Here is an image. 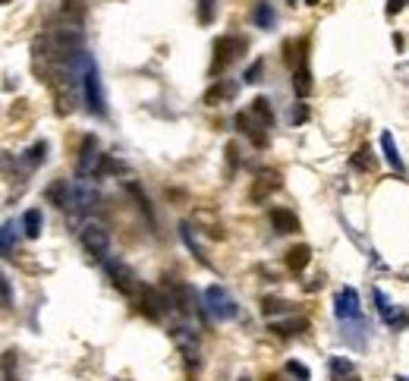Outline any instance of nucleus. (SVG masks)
<instances>
[{
	"label": "nucleus",
	"mask_w": 409,
	"mask_h": 381,
	"mask_svg": "<svg viewBox=\"0 0 409 381\" xmlns=\"http://www.w3.org/2000/svg\"><path fill=\"white\" fill-rule=\"evenodd\" d=\"M271 120H274L271 101H268V98H255L249 111L236 113V127H239V133H243L245 139L255 145V149H265V145H268Z\"/></svg>",
	"instance_id": "f257e3e1"
},
{
	"label": "nucleus",
	"mask_w": 409,
	"mask_h": 381,
	"mask_svg": "<svg viewBox=\"0 0 409 381\" xmlns=\"http://www.w3.org/2000/svg\"><path fill=\"white\" fill-rule=\"evenodd\" d=\"M79 76H82V101L89 107V113L95 117H104L107 113V98H104V85H101V73H98V63L89 51H79Z\"/></svg>",
	"instance_id": "f03ea898"
},
{
	"label": "nucleus",
	"mask_w": 409,
	"mask_h": 381,
	"mask_svg": "<svg viewBox=\"0 0 409 381\" xmlns=\"http://www.w3.org/2000/svg\"><path fill=\"white\" fill-rule=\"evenodd\" d=\"M101 205V193L98 186L91 183L89 177H79L73 179V205H69V217H79V215H91V211Z\"/></svg>",
	"instance_id": "7ed1b4c3"
},
{
	"label": "nucleus",
	"mask_w": 409,
	"mask_h": 381,
	"mask_svg": "<svg viewBox=\"0 0 409 381\" xmlns=\"http://www.w3.org/2000/svg\"><path fill=\"white\" fill-rule=\"evenodd\" d=\"M205 312H208L211 318H217V322H230V318H236L239 309H236V299L223 290V287L211 284L208 290H205Z\"/></svg>",
	"instance_id": "20e7f679"
},
{
	"label": "nucleus",
	"mask_w": 409,
	"mask_h": 381,
	"mask_svg": "<svg viewBox=\"0 0 409 381\" xmlns=\"http://www.w3.org/2000/svg\"><path fill=\"white\" fill-rule=\"evenodd\" d=\"M104 161L107 157L101 155L98 149V139L95 135H85L79 145V161H76V177H98L104 171Z\"/></svg>",
	"instance_id": "39448f33"
},
{
	"label": "nucleus",
	"mask_w": 409,
	"mask_h": 381,
	"mask_svg": "<svg viewBox=\"0 0 409 381\" xmlns=\"http://www.w3.org/2000/svg\"><path fill=\"white\" fill-rule=\"evenodd\" d=\"M79 237H82V246H85V252H91L95 259H101V262H104L107 252H111V230H107L104 224H98V221H89V224H82Z\"/></svg>",
	"instance_id": "423d86ee"
},
{
	"label": "nucleus",
	"mask_w": 409,
	"mask_h": 381,
	"mask_svg": "<svg viewBox=\"0 0 409 381\" xmlns=\"http://www.w3.org/2000/svg\"><path fill=\"white\" fill-rule=\"evenodd\" d=\"M104 271H107V277H111V284L117 287L120 293H126V296H139L142 293L139 274H135L129 265L117 262V259H104Z\"/></svg>",
	"instance_id": "0eeeda50"
},
{
	"label": "nucleus",
	"mask_w": 409,
	"mask_h": 381,
	"mask_svg": "<svg viewBox=\"0 0 409 381\" xmlns=\"http://www.w3.org/2000/svg\"><path fill=\"white\" fill-rule=\"evenodd\" d=\"M245 51V41L239 35H223L214 41V63H211V76L223 73L233 60H239V54Z\"/></svg>",
	"instance_id": "6e6552de"
},
{
	"label": "nucleus",
	"mask_w": 409,
	"mask_h": 381,
	"mask_svg": "<svg viewBox=\"0 0 409 381\" xmlns=\"http://www.w3.org/2000/svg\"><path fill=\"white\" fill-rule=\"evenodd\" d=\"M170 337H173V344H177V350L183 353V359H186L189 366H199L201 362V350H199V337H195V331L189 328V325L183 322H173L170 325Z\"/></svg>",
	"instance_id": "1a4fd4ad"
},
{
	"label": "nucleus",
	"mask_w": 409,
	"mask_h": 381,
	"mask_svg": "<svg viewBox=\"0 0 409 381\" xmlns=\"http://www.w3.org/2000/svg\"><path fill=\"white\" fill-rule=\"evenodd\" d=\"M334 315H337V322H340V325L359 322V318H362V303H359V293L353 290V287H343V290H337V296H334Z\"/></svg>",
	"instance_id": "9d476101"
},
{
	"label": "nucleus",
	"mask_w": 409,
	"mask_h": 381,
	"mask_svg": "<svg viewBox=\"0 0 409 381\" xmlns=\"http://www.w3.org/2000/svg\"><path fill=\"white\" fill-rule=\"evenodd\" d=\"M375 303H378L381 318H384V322L390 325L394 331H400V328H406V325H409V312H403L400 306H390V299H387L381 290H375Z\"/></svg>",
	"instance_id": "9b49d317"
},
{
	"label": "nucleus",
	"mask_w": 409,
	"mask_h": 381,
	"mask_svg": "<svg viewBox=\"0 0 409 381\" xmlns=\"http://www.w3.org/2000/svg\"><path fill=\"white\" fill-rule=\"evenodd\" d=\"M274 189H280V173L277 171H258L252 186V202H265Z\"/></svg>",
	"instance_id": "f8f14e48"
},
{
	"label": "nucleus",
	"mask_w": 409,
	"mask_h": 381,
	"mask_svg": "<svg viewBox=\"0 0 409 381\" xmlns=\"http://www.w3.org/2000/svg\"><path fill=\"white\" fill-rule=\"evenodd\" d=\"M268 328L274 331L277 337H293V334L309 331V318H293V315H287V318H271Z\"/></svg>",
	"instance_id": "ddd939ff"
},
{
	"label": "nucleus",
	"mask_w": 409,
	"mask_h": 381,
	"mask_svg": "<svg viewBox=\"0 0 409 381\" xmlns=\"http://www.w3.org/2000/svg\"><path fill=\"white\" fill-rule=\"evenodd\" d=\"M47 199L57 208L69 211V205H73V179H54L51 186H47Z\"/></svg>",
	"instance_id": "4468645a"
},
{
	"label": "nucleus",
	"mask_w": 409,
	"mask_h": 381,
	"mask_svg": "<svg viewBox=\"0 0 409 381\" xmlns=\"http://www.w3.org/2000/svg\"><path fill=\"white\" fill-rule=\"evenodd\" d=\"M293 91H296L299 98L312 95V69H309V57L299 60L296 73H293Z\"/></svg>",
	"instance_id": "2eb2a0df"
},
{
	"label": "nucleus",
	"mask_w": 409,
	"mask_h": 381,
	"mask_svg": "<svg viewBox=\"0 0 409 381\" xmlns=\"http://www.w3.org/2000/svg\"><path fill=\"white\" fill-rule=\"evenodd\" d=\"M45 157H47V142L41 139V142L29 145V149H25L23 155H19V164H23L25 171H35V167L45 164Z\"/></svg>",
	"instance_id": "dca6fc26"
},
{
	"label": "nucleus",
	"mask_w": 409,
	"mask_h": 381,
	"mask_svg": "<svg viewBox=\"0 0 409 381\" xmlns=\"http://www.w3.org/2000/svg\"><path fill=\"white\" fill-rule=\"evenodd\" d=\"M271 224H274V233H296L299 230L296 215L287 208H271Z\"/></svg>",
	"instance_id": "f3484780"
},
{
	"label": "nucleus",
	"mask_w": 409,
	"mask_h": 381,
	"mask_svg": "<svg viewBox=\"0 0 409 381\" xmlns=\"http://www.w3.org/2000/svg\"><path fill=\"white\" fill-rule=\"evenodd\" d=\"M252 23L258 25V29H274V25H277V13H274V7H271V0H258V3H255Z\"/></svg>",
	"instance_id": "a211bd4d"
},
{
	"label": "nucleus",
	"mask_w": 409,
	"mask_h": 381,
	"mask_svg": "<svg viewBox=\"0 0 409 381\" xmlns=\"http://www.w3.org/2000/svg\"><path fill=\"white\" fill-rule=\"evenodd\" d=\"M331 378L334 381H359V372H356V366H353L350 359L334 356L331 359Z\"/></svg>",
	"instance_id": "6ab92c4d"
},
{
	"label": "nucleus",
	"mask_w": 409,
	"mask_h": 381,
	"mask_svg": "<svg viewBox=\"0 0 409 381\" xmlns=\"http://www.w3.org/2000/svg\"><path fill=\"white\" fill-rule=\"evenodd\" d=\"M381 149H384V155H387V164L394 167L397 173H406V164H403L400 149H397V142H394V135H390V133L381 135Z\"/></svg>",
	"instance_id": "aec40b11"
},
{
	"label": "nucleus",
	"mask_w": 409,
	"mask_h": 381,
	"mask_svg": "<svg viewBox=\"0 0 409 381\" xmlns=\"http://www.w3.org/2000/svg\"><path fill=\"white\" fill-rule=\"evenodd\" d=\"M179 237H183V243L192 249V255L199 259L201 265H208V255H205V249L199 246V239H195V227L189 224V221H183V224H179Z\"/></svg>",
	"instance_id": "412c9836"
},
{
	"label": "nucleus",
	"mask_w": 409,
	"mask_h": 381,
	"mask_svg": "<svg viewBox=\"0 0 409 381\" xmlns=\"http://www.w3.org/2000/svg\"><path fill=\"white\" fill-rule=\"evenodd\" d=\"M309 262H312V249L305 246V243H302V246H293L290 252H287V268L296 271V274H299V271H302Z\"/></svg>",
	"instance_id": "4be33fe9"
},
{
	"label": "nucleus",
	"mask_w": 409,
	"mask_h": 381,
	"mask_svg": "<svg viewBox=\"0 0 409 381\" xmlns=\"http://www.w3.org/2000/svg\"><path fill=\"white\" fill-rule=\"evenodd\" d=\"M41 227H45V217H41V211L38 208H29L23 215V230H25V237L29 239H38L41 237Z\"/></svg>",
	"instance_id": "5701e85b"
},
{
	"label": "nucleus",
	"mask_w": 409,
	"mask_h": 381,
	"mask_svg": "<svg viewBox=\"0 0 409 381\" xmlns=\"http://www.w3.org/2000/svg\"><path fill=\"white\" fill-rule=\"evenodd\" d=\"M82 16H85V0H63V19L82 23Z\"/></svg>",
	"instance_id": "b1692460"
},
{
	"label": "nucleus",
	"mask_w": 409,
	"mask_h": 381,
	"mask_svg": "<svg viewBox=\"0 0 409 381\" xmlns=\"http://www.w3.org/2000/svg\"><path fill=\"white\" fill-rule=\"evenodd\" d=\"M217 16V0H199V23L211 25Z\"/></svg>",
	"instance_id": "393cba45"
},
{
	"label": "nucleus",
	"mask_w": 409,
	"mask_h": 381,
	"mask_svg": "<svg viewBox=\"0 0 409 381\" xmlns=\"http://www.w3.org/2000/svg\"><path fill=\"white\" fill-rule=\"evenodd\" d=\"M261 309H265V315H268V318H274L277 312L290 315V303H283V299H265V303H261Z\"/></svg>",
	"instance_id": "a878e982"
},
{
	"label": "nucleus",
	"mask_w": 409,
	"mask_h": 381,
	"mask_svg": "<svg viewBox=\"0 0 409 381\" xmlns=\"http://www.w3.org/2000/svg\"><path fill=\"white\" fill-rule=\"evenodd\" d=\"M353 167H356V171H372V167H375L372 151H368V149H359L356 157H353Z\"/></svg>",
	"instance_id": "bb28decb"
},
{
	"label": "nucleus",
	"mask_w": 409,
	"mask_h": 381,
	"mask_svg": "<svg viewBox=\"0 0 409 381\" xmlns=\"http://www.w3.org/2000/svg\"><path fill=\"white\" fill-rule=\"evenodd\" d=\"M261 69H265V60H255L252 67L245 69L243 83H245V85H255V83H261Z\"/></svg>",
	"instance_id": "cd10ccee"
},
{
	"label": "nucleus",
	"mask_w": 409,
	"mask_h": 381,
	"mask_svg": "<svg viewBox=\"0 0 409 381\" xmlns=\"http://www.w3.org/2000/svg\"><path fill=\"white\" fill-rule=\"evenodd\" d=\"M287 372H290L296 381H309V378H312V372H309L302 362H296V359H290V362H287Z\"/></svg>",
	"instance_id": "c85d7f7f"
},
{
	"label": "nucleus",
	"mask_w": 409,
	"mask_h": 381,
	"mask_svg": "<svg viewBox=\"0 0 409 381\" xmlns=\"http://www.w3.org/2000/svg\"><path fill=\"white\" fill-rule=\"evenodd\" d=\"M13 230H16V224L13 221H7V224H3V255H13Z\"/></svg>",
	"instance_id": "c756f323"
},
{
	"label": "nucleus",
	"mask_w": 409,
	"mask_h": 381,
	"mask_svg": "<svg viewBox=\"0 0 409 381\" xmlns=\"http://www.w3.org/2000/svg\"><path fill=\"white\" fill-rule=\"evenodd\" d=\"M227 95H233L230 85H227V89H223V85H214V89L205 95V105H214V101H221V98H227Z\"/></svg>",
	"instance_id": "7c9ffc66"
},
{
	"label": "nucleus",
	"mask_w": 409,
	"mask_h": 381,
	"mask_svg": "<svg viewBox=\"0 0 409 381\" xmlns=\"http://www.w3.org/2000/svg\"><path fill=\"white\" fill-rule=\"evenodd\" d=\"M287 117H290V123H302V120L309 117V111H305V105H296V107H290Z\"/></svg>",
	"instance_id": "2f4dec72"
},
{
	"label": "nucleus",
	"mask_w": 409,
	"mask_h": 381,
	"mask_svg": "<svg viewBox=\"0 0 409 381\" xmlns=\"http://www.w3.org/2000/svg\"><path fill=\"white\" fill-rule=\"evenodd\" d=\"M406 3H409V0H387V16H397L403 7H406Z\"/></svg>",
	"instance_id": "473e14b6"
},
{
	"label": "nucleus",
	"mask_w": 409,
	"mask_h": 381,
	"mask_svg": "<svg viewBox=\"0 0 409 381\" xmlns=\"http://www.w3.org/2000/svg\"><path fill=\"white\" fill-rule=\"evenodd\" d=\"M3 306H13V290H10V281H7V277H3Z\"/></svg>",
	"instance_id": "72a5a7b5"
},
{
	"label": "nucleus",
	"mask_w": 409,
	"mask_h": 381,
	"mask_svg": "<svg viewBox=\"0 0 409 381\" xmlns=\"http://www.w3.org/2000/svg\"><path fill=\"white\" fill-rule=\"evenodd\" d=\"M305 3H309V7H318V0H305Z\"/></svg>",
	"instance_id": "f704fd0d"
},
{
	"label": "nucleus",
	"mask_w": 409,
	"mask_h": 381,
	"mask_svg": "<svg viewBox=\"0 0 409 381\" xmlns=\"http://www.w3.org/2000/svg\"><path fill=\"white\" fill-rule=\"evenodd\" d=\"M397 381H409V375H400V378H397Z\"/></svg>",
	"instance_id": "c9c22d12"
},
{
	"label": "nucleus",
	"mask_w": 409,
	"mask_h": 381,
	"mask_svg": "<svg viewBox=\"0 0 409 381\" xmlns=\"http://www.w3.org/2000/svg\"><path fill=\"white\" fill-rule=\"evenodd\" d=\"M287 3H290V7H293V3H296V0H287Z\"/></svg>",
	"instance_id": "e433bc0d"
},
{
	"label": "nucleus",
	"mask_w": 409,
	"mask_h": 381,
	"mask_svg": "<svg viewBox=\"0 0 409 381\" xmlns=\"http://www.w3.org/2000/svg\"><path fill=\"white\" fill-rule=\"evenodd\" d=\"M239 381H249V378H239Z\"/></svg>",
	"instance_id": "4c0bfd02"
},
{
	"label": "nucleus",
	"mask_w": 409,
	"mask_h": 381,
	"mask_svg": "<svg viewBox=\"0 0 409 381\" xmlns=\"http://www.w3.org/2000/svg\"><path fill=\"white\" fill-rule=\"evenodd\" d=\"M3 3H10V0H3Z\"/></svg>",
	"instance_id": "58836bf2"
}]
</instances>
